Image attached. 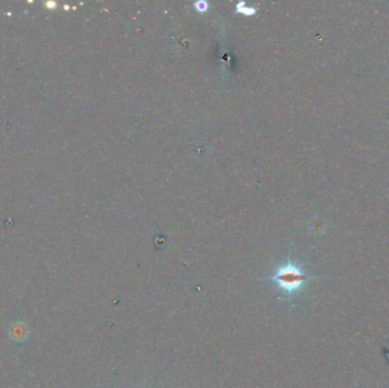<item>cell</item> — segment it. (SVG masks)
<instances>
[{"label":"cell","mask_w":389,"mask_h":388,"mask_svg":"<svg viewBox=\"0 0 389 388\" xmlns=\"http://www.w3.org/2000/svg\"><path fill=\"white\" fill-rule=\"evenodd\" d=\"M265 279L278 285V288L291 302V299L303 289L304 286L310 280L315 279V277L308 274L300 265L289 260L287 263L278 266V269H275L273 273L267 275Z\"/></svg>","instance_id":"6da1fadb"},{"label":"cell","mask_w":389,"mask_h":388,"mask_svg":"<svg viewBox=\"0 0 389 388\" xmlns=\"http://www.w3.org/2000/svg\"><path fill=\"white\" fill-rule=\"evenodd\" d=\"M193 6L194 8H196V11L203 13V12H206L208 9V3L205 2V0H199V2L194 3Z\"/></svg>","instance_id":"3957f363"},{"label":"cell","mask_w":389,"mask_h":388,"mask_svg":"<svg viewBox=\"0 0 389 388\" xmlns=\"http://www.w3.org/2000/svg\"><path fill=\"white\" fill-rule=\"evenodd\" d=\"M237 12L245 14V15H254L256 13V8L246 6V3L241 2L237 4Z\"/></svg>","instance_id":"7a4b0ae2"}]
</instances>
